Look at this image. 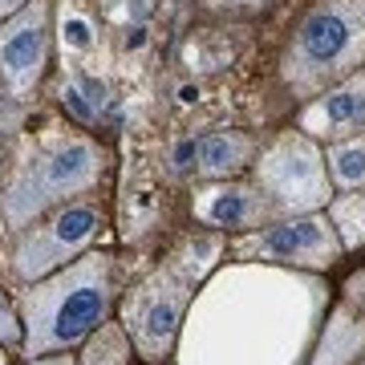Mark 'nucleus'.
Masks as SVG:
<instances>
[{"label":"nucleus","instance_id":"1","mask_svg":"<svg viewBox=\"0 0 365 365\" xmlns=\"http://www.w3.org/2000/svg\"><path fill=\"white\" fill-rule=\"evenodd\" d=\"M317 284L297 276H220L199 300L187 365H292L317 313Z\"/></svg>","mask_w":365,"mask_h":365},{"label":"nucleus","instance_id":"2","mask_svg":"<svg viewBox=\"0 0 365 365\" xmlns=\"http://www.w3.org/2000/svg\"><path fill=\"white\" fill-rule=\"evenodd\" d=\"M110 297L114 280L106 256H81L69 268L45 276L25 292V353L45 357L81 345L106 321Z\"/></svg>","mask_w":365,"mask_h":365},{"label":"nucleus","instance_id":"3","mask_svg":"<svg viewBox=\"0 0 365 365\" xmlns=\"http://www.w3.org/2000/svg\"><path fill=\"white\" fill-rule=\"evenodd\" d=\"M365 66V0H321L292 33L284 81L297 98H317Z\"/></svg>","mask_w":365,"mask_h":365},{"label":"nucleus","instance_id":"4","mask_svg":"<svg viewBox=\"0 0 365 365\" xmlns=\"http://www.w3.org/2000/svg\"><path fill=\"white\" fill-rule=\"evenodd\" d=\"M98 175H102V155L93 143H86V138L49 143L33 150L29 163L16 170V179L9 182V191L0 199V215L9 227H25L66 195L93 187Z\"/></svg>","mask_w":365,"mask_h":365},{"label":"nucleus","instance_id":"5","mask_svg":"<svg viewBox=\"0 0 365 365\" xmlns=\"http://www.w3.org/2000/svg\"><path fill=\"white\" fill-rule=\"evenodd\" d=\"M256 182L268 195L272 211H292V215H309V211L325 207L333 187L325 175V155L317 138L304 130L280 134L256 163Z\"/></svg>","mask_w":365,"mask_h":365},{"label":"nucleus","instance_id":"6","mask_svg":"<svg viewBox=\"0 0 365 365\" xmlns=\"http://www.w3.org/2000/svg\"><path fill=\"white\" fill-rule=\"evenodd\" d=\"M187 300H191V284L179 268H158L130 292L126 309H122V329L146 361H163L170 353L182 313H187Z\"/></svg>","mask_w":365,"mask_h":365},{"label":"nucleus","instance_id":"7","mask_svg":"<svg viewBox=\"0 0 365 365\" xmlns=\"http://www.w3.org/2000/svg\"><path fill=\"white\" fill-rule=\"evenodd\" d=\"M102 227V211L78 199V203H66L45 227H33V232L16 244L13 252V272L25 276V280H41V276L66 268V260L81 256L90 248V240Z\"/></svg>","mask_w":365,"mask_h":365},{"label":"nucleus","instance_id":"8","mask_svg":"<svg viewBox=\"0 0 365 365\" xmlns=\"http://www.w3.org/2000/svg\"><path fill=\"white\" fill-rule=\"evenodd\" d=\"M341 235L325 215H292L268 232H252L235 244L240 260L264 264H297V268H329L341 256Z\"/></svg>","mask_w":365,"mask_h":365},{"label":"nucleus","instance_id":"9","mask_svg":"<svg viewBox=\"0 0 365 365\" xmlns=\"http://www.w3.org/2000/svg\"><path fill=\"white\" fill-rule=\"evenodd\" d=\"M49 61V0H29L0 21V78L13 93H29Z\"/></svg>","mask_w":365,"mask_h":365},{"label":"nucleus","instance_id":"10","mask_svg":"<svg viewBox=\"0 0 365 365\" xmlns=\"http://www.w3.org/2000/svg\"><path fill=\"white\" fill-rule=\"evenodd\" d=\"M300 130L309 138H353L365 130V66L329 86L304 106Z\"/></svg>","mask_w":365,"mask_h":365},{"label":"nucleus","instance_id":"11","mask_svg":"<svg viewBox=\"0 0 365 365\" xmlns=\"http://www.w3.org/2000/svg\"><path fill=\"white\" fill-rule=\"evenodd\" d=\"M272 211V203L264 199V191L256 187H240V182H223V187H207L195 199V215L215 223V227H252Z\"/></svg>","mask_w":365,"mask_h":365},{"label":"nucleus","instance_id":"12","mask_svg":"<svg viewBox=\"0 0 365 365\" xmlns=\"http://www.w3.org/2000/svg\"><path fill=\"white\" fill-rule=\"evenodd\" d=\"M252 138L240 130H215V134H203L199 138V158L195 167L199 175H207V179H227L235 170H244L252 163Z\"/></svg>","mask_w":365,"mask_h":365},{"label":"nucleus","instance_id":"13","mask_svg":"<svg viewBox=\"0 0 365 365\" xmlns=\"http://www.w3.org/2000/svg\"><path fill=\"white\" fill-rule=\"evenodd\" d=\"M361 349H365V321L353 317L349 309H337L333 321L325 325V337H321L313 365H349Z\"/></svg>","mask_w":365,"mask_h":365},{"label":"nucleus","instance_id":"14","mask_svg":"<svg viewBox=\"0 0 365 365\" xmlns=\"http://www.w3.org/2000/svg\"><path fill=\"white\" fill-rule=\"evenodd\" d=\"M329 175L337 187L345 191H357L365 187V134H353V138H337V143L329 146Z\"/></svg>","mask_w":365,"mask_h":365},{"label":"nucleus","instance_id":"15","mask_svg":"<svg viewBox=\"0 0 365 365\" xmlns=\"http://www.w3.org/2000/svg\"><path fill=\"white\" fill-rule=\"evenodd\" d=\"M329 223L337 227L341 248H361L365 244V187H357V195L333 199L329 203Z\"/></svg>","mask_w":365,"mask_h":365},{"label":"nucleus","instance_id":"16","mask_svg":"<svg viewBox=\"0 0 365 365\" xmlns=\"http://www.w3.org/2000/svg\"><path fill=\"white\" fill-rule=\"evenodd\" d=\"M130 357V341H126V329L122 325H98L86 337V353H81V365H126Z\"/></svg>","mask_w":365,"mask_h":365},{"label":"nucleus","instance_id":"17","mask_svg":"<svg viewBox=\"0 0 365 365\" xmlns=\"http://www.w3.org/2000/svg\"><path fill=\"white\" fill-rule=\"evenodd\" d=\"M61 98H66V106L81 118V122H90V118L102 114L106 86H102V81H93V78H73L66 90H61Z\"/></svg>","mask_w":365,"mask_h":365},{"label":"nucleus","instance_id":"18","mask_svg":"<svg viewBox=\"0 0 365 365\" xmlns=\"http://www.w3.org/2000/svg\"><path fill=\"white\" fill-rule=\"evenodd\" d=\"M61 45L69 53H81L93 45V29L81 13H61Z\"/></svg>","mask_w":365,"mask_h":365},{"label":"nucleus","instance_id":"19","mask_svg":"<svg viewBox=\"0 0 365 365\" xmlns=\"http://www.w3.org/2000/svg\"><path fill=\"white\" fill-rule=\"evenodd\" d=\"M220 252V240H199L195 248H191V256H215ZM179 272L187 276V272H207V260H187V264H179Z\"/></svg>","mask_w":365,"mask_h":365},{"label":"nucleus","instance_id":"20","mask_svg":"<svg viewBox=\"0 0 365 365\" xmlns=\"http://www.w3.org/2000/svg\"><path fill=\"white\" fill-rule=\"evenodd\" d=\"M199 158V138H187V143L175 146V155H170V170H191Z\"/></svg>","mask_w":365,"mask_h":365},{"label":"nucleus","instance_id":"21","mask_svg":"<svg viewBox=\"0 0 365 365\" xmlns=\"http://www.w3.org/2000/svg\"><path fill=\"white\" fill-rule=\"evenodd\" d=\"M0 341H16V317L4 304V297H0Z\"/></svg>","mask_w":365,"mask_h":365},{"label":"nucleus","instance_id":"22","mask_svg":"<svg viewBox=\"0 0 365 365\" xmlns=\"http://www.w3.org/2000/svg\"><path fill=\"white\" fill-rule=\"evenodd\" d=\"M207 4H215V9H240V13H252V9H264V4H272V0H207Z\"/></svg>","mask_w":365,"mask_h":365},{"label":"nucleus","instance_id":"23","mask_svg":"<svg viewBox=\"0 0 365 365\" xmlns=\"http://www.w3.org/2000/svg\"><path fill=\"white\" fill-rule=\"evenodd\" d=\"M29 0H0V21H4V16H13L16 9H25Z\"/></svg>","mask_w":365,"mask_h":365},{"label":"nucleus","instance_id":"24","mask_svg":"<svg viewBox=\"0 0 365 365\" xmlns=\"http://www.w3.org/2000/svg\"><path fill=\"white\" fill-rule=\"evenodd\" d=\"M33 365H73V357H45V361H33Z\"/></svg>","mask_w":365,"mask_h":365},{"label":"nucleus","instance_id":"25","mask_svg":"<svg viewBox=\"0 0 365 365\" xmlns=\"http://www.w3.org/2000/svg\"><path fill=\"white\" fill-rule=\"evenodd\" d=\"M361 365H365V361H361Z\"/></svg>","mask_w":365,"mask_h":365}]
</instances>
